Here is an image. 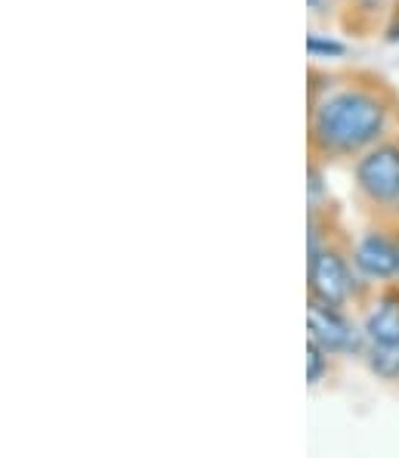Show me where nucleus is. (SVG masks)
<instances>
[{
	"label": "nucleus",
	"instance_id": "obj_1",
	"mask_svg": "<svg viewBox=\"0 0 399 458\" xmlns=\"http://www.w3.org/2000/svg\"><path fill=\"white\" fill-rule=\"evenodd\" d=\"M387 124V109L375 93L341 90L313 112V143L326 152L350 155L371 146Z\"/></svg>",
	"mask_w": 399,
	"mask_h": 458
},
{
	"label": "nucleus",
	"instance_id": "obj_2",
	"mask_svg": "<svg viewBox=\"0 0 399 458\" xmlns=\"http://www.w3.org/2000/svg\"><path fill=\"white\" fill-rule=\"evenodd\" d=\"M356 183L375 205L399 201V146L384 143L365 152L356 165Z\"/></svg>",
	"mask_w": 399,
	"mask_h": 458
},
{
	"label": "nucleus",
	"instance_id": "obj_3",
	"mask_svg": "<svg viewBox=\"0 0 399 458\" xmlns=\"http://www.w3.org/2000/svg\"><path fill=\"white\" fill-rule=\"evenodd\" d=\"M353 292V276L347 260L331 248H319L310 254V294L322 304L341 307Z\"/></svg>",
	"mask_w": 399,
	"mask_h": 458
},
{
	"label": "nucleus",
	"instance_id": "obj_4",
	"mask_svg": "<svg viewBox=\"0 0 399 458\" xmlns=\"http://www.w3.org/2000/svg\"><path fill=\"white\" fill-rule=\"evenodd\" d=\"M307 322H310V338L328 350V353H344V350H356L360 338H356L353 326L337 313V307L322 304V301H310L307 307Z\"/></svg>",
	"mask_w": 399,
	"mask_h": 458
},
{
	"label": "nucleus",
	"instance_id": "obj_5",
	"mask_svg": "<svg viewBox=\"0 0 399 458\" xmlns=\"http://www.w3.org/2000/svg\"><path fill=\"white\" fill-rule=\"evenodd\" d=\"M356 267L362 269L369 279H390L399 273V248L387 235L369 233L356 248Z\"/></svg>",
	"mask_w": 399,
	"mask_h": 458
},
{
	"label": "nucleus",
	"instance_id": "obj_6",
	"mask_svg": "<svg viewBox=\"0 0 399 458\" xmlns=\"http://www.w3.org/2000/svg\"><path fill=\"white\" fill-rule=\"evenodd\" d=\"M365 332L378 344H399V288H390V292L381 294V301L365 322Z\"/></svg>",
	"mask_w": 399,
	"mask_h": 458
},
{
	"label": "nucleus",
	"instance_id": "obj_7",
	"mask_svg": "<svg viewBox=\"0 0 399 458\" xmlns=\"http://www.w3.org/2000/svg\"><path fill=\"white\" fill-rule=\"evenodd\" d=\"M369 369L384 381H399V344H378L371 341Z\"/></svg>",
	"mask_w": 399,
	"mask_h": 458
},
{
	"label": "nucleus",
	"instance_id": "obj_8",
	"mask_svg": "<svg viewBox=\"0 0 399 458\" xmlns=\"http://www.w3.org/2000/svg\"><path fill=\"white\" fill-rule=\"evenodd\" d=\"M328 350L322 347V344H316L313 338H310L307 344V366H310V372H307V378L310 384H319L322 381V375H326V369H328Z\"/></svg>",
	"mask_w": 399,
	"mask_h": 458
},
{
	"label": "nucleus",
	"instance_id": "obj_9",
	"mask_svg": "<svg viewBox=\"0 0 399 458\" xmlns=\"http://www.w3.org/2000/svg\"><path fill=\"white\" fill-rule=\"evenodd\" d=\"M307 50H310V56H344V44H337V40H326L319 35L307 38Z\"/></svg>",
	"mask_w": 399,
	"mask_h": 458
},
{
	"label": "nucleus",
	"instance_id": "obj_10",
	"mask_svg": "<svg viewBox=\"0 0 399 458\" xmlns=\"http://www.w3.org/2000/svg\"><path fill=\"white\" fill-rule=\"evenodd\" d=\"M331 4H335V0H310V10H316V13H326Z\"/></svg>",
	"mask_w": 399,
	"mask_h": 458
}]
</instances>
